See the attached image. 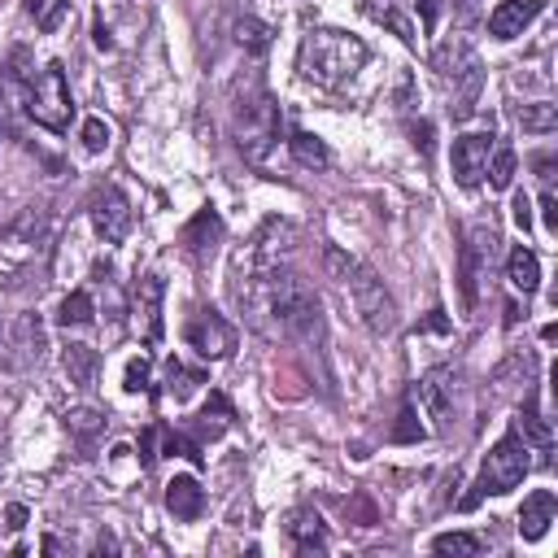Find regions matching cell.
<instances>
[{"label": "cell", "instance_id": "obj_1", "mask_svg": "<svg viewBox=\"0 0 558 558\" xmlns=\"http://www.w3.org/2000/svg\"><path fill=\"white\" fill-rule=\"evenodd\" d=\"M323 270L344 288V296L353 301V310H357V318H362L366 331L388 336V331L397 327V301L388 296L384 279H379L371 266H362V262L349 257L344 248L327 244V248H323Z\"/></svg>", "mask_w": 558, "mask_h": 558}, {"label": "cell", "instance_id": "obj_2", "mask_svg": "<svg viewBox=\"0 0 558 558\" xmlns=\"http://www.w3.org/2000/svg\"><path fill=\"white\" fill-rule=\"evenodd\" d=\"M366 57L371 52L357 35L336 31V26H314V31H305V39L296 48V70L314 87H340L366 65Z\"/></svg>", "mask_w": 558, "mask_h": 558}, {"label": "cell", "instance_id": "obj_3", "mask_svg": "<svg viewBox=\"0 0 558 558\" xmlns=\"http://www.w3.org/2000/svg\"><path fill=\"white\" fill-rule=\"evenodd\" d=\"M231 135H235V144H240V153L248 161H266V153L275 148V140H279V105H275V96L266 92L262 78L240 83V92L231 100Z\"/></svg>", "mask_w": 558, "mask_h": 558}, {"label": "cell", "instance_id": "obj_4", "mask_svg": "<svg viewBox=\"0 0 558 558\" xmlns=\"http://www.w3.org/2000/svg\"><path fill=\"white\" fill-rule=\"evenodd\" d=\"M527 471H532V449H527V440L519 436V427H510V432L484 453V466H480L471 493L462 497V510H475L484 497H501V493L519 488Z\"/></svg>", "mask_w": 558, "mask_h": 558}, {"label": "cell", "instance_id": "obj_5", "mask_svg": "<svg viewBox=\"0 0 558 558\" xmlns=\"http://www.w3.org/2000/svg\"><path fill=\"white\" fill-rule=\"evenodd\" d=\"M48 240V205H22L0 227V275H22Z\"/></svg>", "mask_w": 558, "mask_h": 558}, {"label": "cell", "instance_id": "obj_6", "mask_svg": "<svg viewBox=\"0 0 558 558\" xmlns=\"http://www.w3.org/2000/svg\"><path fill=\"white\" fill-rule=\"evenodd\" d=\"M26 118L35 122V126H44V131H65L70 126V118H74V96H70V78H65V70H61V61H48L35 78H31V87H26Z\"/></svg>", "mask_w": 558, "mask_h": 558}, {"label": "cell", "instance_id": "obj_7", "mask_svg": "<svg viewBox=\"0 0 558 558\" xmlns=\"http://www.w3.org/2000/svg\"><path fill=\"white\" fill-rule=\"evenodd\" d=\"M497 253H501V235H497L493 222H475V227H466V235H462V253H458V279H462V305H466V310L480 305V283L488 279Z\"/></svg>", "mask_w": 558, "mask_h": 558}, {"label": "cell", "instance_id": "obj_8", "mask_svg": "<svg viewBox=\"0 0 558 558\" xmlns=\"http://www.w3.org/2000/svg\"><path fill=\"white\" fill-rule=\"evenodd\" d=\"M44 349H48V331H44V318L31 310V314H17L4 331H0V366L4 371H31L44 362Z\"/></svg>", "mask_w": 558, "mask_h": 558}, {"label": "cell", "instance_id": "obj_9", "mask_svg": "<svg viewBox=\"0 0 558 558\" xmlns=\"http://www.w3.org/2000/svg\"><path fill=\"white\" fill-rule=\"evenodd\" d=\"M87 218H92V227H96V235L105 244H122L131 235V227H135V209H131V201H126V192L118 183H100L92 192Z\"/></svg>", "mask_w": 558, "mask_h": 558}, {"label": "cell", "instance_id": "obj_10", "mask_svg": "<svg viewBox=\"0 0 558 558\" xmlns=\"http://www.w3.org/2000/svg\"><path fill=\"white\" fill-rule=\"evenodd\" d=\"M183 340H187L201 357H209V362H222V357L235 353V327H231L218 310H209V305H201V310L187 318Z\"/></svg>", "mask_w": 558, "mask_h": 558}, {"label": "cell", "instance_id": "obj_11", "mask_svg": "<svg viewBox=\"0 0 558 558\" xmlns=\"http://www.w3.org/2000/svg\"><path fill=\"white\" fill-rule=\"evenodd\" d=\"M161 301H166V279L161 275H140L131 288V327L144 344L161 340Z\"/></svg>", "mask_w": 558, "mask_h": 558}, {"label": "cell", "instance_id": "obj_12", "mask_svg": "<svg viewBox=\"0 0 558 558\" xmlns=\"http://www.w3.org/2000/svg\"><path fill=\"white\" fill-rule=\"evenodd\" d=\"M458 384H462V375H458L453 366H432V371L418 379V401H423V410L436 418L440 432H449V423H453V414H458Z\"/></svg>", "mask_w": 558, "mask_h": 558}, {"label": "cell", "instance_id": "obj_13", "mask_svg": "<svg viewBox=\"0 0 558 558\" xmlns=\"http://www.w3.org/2000/svg\"><path fill=\"white\" fill-rule=\"evenodd\" d=\"M488 153H493V131H471V135H458V140H453V153H449L453 183H458V187H480V183H484Z\"/></svg>", "mask_w": 558, "mask_h": 558}, {"label": "cell", "instance_id": "obj_14", "mask_svg": "<svg viewBox=\"0 0 558 558\" xmlns=\"http://www.w3.org/2000/svg\"><path fill=\"white\" fill-rule=\"evenodd\" d=\"M283 536L296 554H327V527H323L318 510H310V506H296L283 519Z\"/></svg>", "mask_w": 558, "mask_h": 558}, {"label": "cell", "instance_id": "obj_15", "mask_svg": "<svg viewBox=\"0 0 558 558\" xmlns=\"http://www.w3.org/2000/svg\"><path fill=\"white\" fill-rule=\"evenodd\" d=\"M541 9H545L541 0H501V4L488 13V35H493V39H514V35H523V31L536 22Z\"/></svg>", "mask_w": 558, "mask_h": 558}, {"label": "cell", "instance_id": "obj_16", "mask_svg": "<svg viewBox=\"0 0 558 558\" xmlns=\"http://www.w3.org/2000/svg\"><path fill=\"white\" fill-rule=\"evenodd\" d=\"M218 240H222V218H218L214 205L196 209V214L183 222V231H179V244H183L187 253H196V257H209V253L218 248Z\"/></svg>", "mask_w": 558, "mask_h": 558}, {"label": "cell", "instance_id": "obj_17", "mask_svg": "<svg viewBox=\"0 0 558 558\" xmlns=\"http://www.w3.org/2000/svg\"><path fill=\"white\" fill-rule=\"evenodd\" d=\"M166 510L179 519V523H196L205 514V488L196 484V475H174L166 484Z\"/></svg>", "mask_w": 558, "mask_h": 558}, {"label": "cell", "instance_id": "obj_18", "mask_svg": "<svg viewBox=\"0 0 558 558\" xmlns=\"http://www.w3.org/2000/svg\"><path fill=\"white\" fill-rule=\"evenodd\" d=\"M554 514H558V501H554V493H549V488L527 493V497H523V506H519V536H523V541H541V536L549 532Z\"/></svg>", "mask_w": 558, "mask_h": 558}, {"label": "cell", "instance_id": "obj_19", "mask_svg": "<svg viewBox=\"0 0 558 558\" xmlns=\"http://www.w3.org/2000/svg\"><path fill=\"white\" fill-rule=\"evenodd\" d=\"M61 366H65V379L74 388H96V375H100V349L83 344V340H70L61 349Z\"/></svg>", "mask_w": 558, "mask_h": 558}, {"label": "cell", "instance_id": "obj_20", "mask_svg": "<svg viewBox=\"0 0 558 558\" xmlns=\"http://www.w3.org/2000/svg\"><path fill=\"white\" fill-rule=\"evenodd\" d=\"M506 279H510V288L514 292H523V296H532L536 288H541V257L532 253V248H514L510 257H506Z\"/></svg>", "mask_w": 558, "mask_h": 558}, {"label": "cell", "instance_id": "obj_21", "mask_svg": "<svg viewBox=\"0 0 558 558\" xmlns=\"http://www.w3.org/2000/svg\"><path fill=\"white\" fill-rule=\"evenodd\" d=\"M231 418H235V410H231V401L222 397V392H209V401L201 405V414H196V432H201V440L209 436V440H218L227 427H231Z\"/></svg>", "mask_w": 558, "mask_h": 558}, {"label": "cell", "instance_id": "obj_22", "mask_svg": "<svg viewBox=\"0 0 558 558\" xmlns=\"http://www.w3.org/2000/svg\"><path fill=\"white\" fill-rule=\"evenodd\" d=\"M26 13L35 17V26H39L44 35H57V31L74 17L70 0H26Z\"/></svg>", "mask_w": 558, "mask_h": 558}, {"label": "cell", "instance_id": "obj_23", "mask_svg": "<svg viewBox=\"0 0 558 558\" xmlns=\"http://www.w3.org/2000/svg\"><path fill=\"white\" fill-rule=\"evenodd\" d=\"M92 318H96V301H92L87 288H74V292L61 301V310H57V323H61V327H87Z\"/></svg>", "mask_w": 558, "mask_h": 558}, {"label": "cell", "instance_id": "obj_24", "mask_svg": "<svg viewBox=\"0 0 558 558\" xmlns=\"http://www.w3.org/2000/svg\"><path fill=\"white\" fill-rule=\"evenodd\" d=\"M201 384H205V375H201V371L183 366L179 357H170V362H166V397H174V401H187V397H192Z\"/></svg>", "mask_w": 558, "mask_h": 558}, {"label": "cell", "instance_id": "obj_25", "mask_svg": "<svg viewBox=\"0 0 558 558\" xmlns=\"http://www.w3.org/2000/svg\"><path fill=\"white\" fill-rule=\"evenodd\" d=\"M514 166H519L514 148H510V144H493V153H488V166H484V179H488V187H510V183H514Z\"/></svg>", "mask_w": 558, "mask_h": 558}, {"label": "cell", "instance_id": "obj_26", "mask_svg": "<svg viewBox=\"0 0 558 558\" xmlns=\"http://www.w3.org/2000/svg\"><path fill=\"white\" fill-rule=\"evenodd\" d=\"M231 31H235V44H240L248 57H266V48H270V26H266V22H257V17H240Z\"/></svg>", "mask_w": 558, "mask_h": 558}, {"label": "cell", "instance_id": "obj_27", "mask_svg": "<svg viewBox=\"0 0 558 558\" xmlns=\"http://www.w3.org/2000/svg\"><path fill=\"white\" fill-rule=\"evenodd\" d=\"M288 148H292V157H296L301 166H310V170H323V166L331 161V157H327V144H323L318 135H310V131H292Z\"/></svg>", "mask_w": 558, "mask_h": 558}, {"label": "cell", "instance_id": "obj_28", "mask_svg": "<svg viewBox=\"0 0 558 558\" xmlns=\"http://www.w3.org/2000/svg\"><path fill=\"white\" fill-rule=\"evenodd\" d=\"M519 436L523 440H532V445H549L554 440V432H549V423L541 418V410H536V392H527V401H523V410H519Z\"/></svg>", "mask_w": 558, "mask_h": 558}, {"label": "cell", "instance_id": "obj_29", "mask_svg": "<svg viewBox=\"0 0 558 558\" xmlns=\"http://www.w3.org/2000/svg\"><path fill=\"white\" fill-rule=\"evenodd\" d=\"M65 427H70V436H74L78 445H92L96 436H105V414H100V410L78 405V410H70V414H65Z\"/></svg>", "mask_w": 558, "mask_h": 558}, {"label": "cell", "instance_id": "obj_30", "mask_svg": "<svg viewBox=\"0 0 558 558\" xmlns=\"http://www.w3.org/2000/svg\"><path fill=\"white\" fill-rule=\"evenodd\" d=\"M519 122H523V131H532V135H549V131L558 126V109H554L549 100H536V105H523V109H519Z\"/></svg>", "mask_w": 558, "mask_h": 558}, {"label": "cell", "instance_id": "obj_31", "mask_svg": "<svg viewBox=\"0 0 558 558\" xmlns=\"http://www.w3.org/2000/svg\"><path fill=\"white\" fill-rule=\"evenodd\" d=\"M432 554L475 558L480 554V536H471V532H440V536H432Z\"/></svg>", "mask_w": 558, "mask_h": 558}, {"label": "cell", "instance_id": "obj_32", "mask_svg": "<svg viewBox=\"0 0 558 558\" xmlns=\"http://www.w3.org/2000/svg\"><path fill=\"white\" fill-rule=\"evenodd\" d=\"M122 388H126V392H148V388H153V362H148L144 353L126 362V375H122Z\"/></svg>", "mask_w": 558, "mask_h": 558}, {"label": "cell", "instance_id": "obj_33", "mask_svg": "<svg viewBox=\"0 0 558 558\" xmlns=\"http://www.w3.org/2000/svg\"><path fill=\"white\" fill-rule=\"evenodd\" d=\"M78 140H83L87 153H105V148H109V122H105V118H87Z\"/></svg>", "mask_w": 558, "mask_h": 558}, {"label": "cell", "instance_id": "obj_34", "mask_svg": "<svg viewBox=\"0 0 558 558\" xmlns=\"http://www.w3.org/2000/svg\"><path fill=\"white\" fill-rule=\"evenodd\" d=\"M392 440H401V445H410V440H423V427H418V418H414V405H410V401H405V405H401V414H397Z\"/></svg>", "mask_w": 558, "mask_h": 558}, {"label": "cell", "instance_id": "obj_35", "mask_svg": "<svg viewBox=\"0 0 558 558\" xmlns=\"http://www.w3.org/2000/svg\"><path fill=\"white\" fill-rule=\"evenodd\" d=\"M375 17H379V22H388V26H392V31H397V35L405 39V44H418V35H414V26H410V22L401 17V13H392V9H379Z\"/></svg>", "mask_w": 558, "mask_h": 558}, {"label": "cell", "instance_id": "obj_36", "mask_svg": "<svg viewBox=\"0 0 558 558\" xmlns=\"http://www.w3.org/2000/svg\"><path fill=\"white\" fill-rule=\"evenodd\" d=\"M541 214H545V227L558 231V196H554V187L541 192Z\"/></svg>", "mask_w": 558, "mask_h": 558}, {"label": "cell", "instance_id": "obj_37", "mask_svg": "<svg viewBox=\"0 0 558 558\" xmlns=\"http://www.w3.org/2000/svg\"><path fill=\"white\" fill-rule=\"evenodd\" d=\"M510 209H514V222H519V231H527V227H532V201H527L523 192H514V205H510Z\"/></svg>", "mask_w": 558, "mask_h": 558}, {"label": "cell", "instance_id": "obj_38", "mask_svg": "<svg viewBox=\"0 0 558 558\" xmlns=\"http://www.w3.org/2000/svg\"><path fill=\"white\" fill-rule=\"evenodd\" d=\"M410 135H414V148L432 153V122H414V126H410Z\"/></svg>", "mask_w": 558, "mask_h": 558}, {"label": "cell", "instance_id": "obj_39", "mask_svg": "<svg viewBox=\"0 0 558 558\" xmlns=\"http://www.w3.org/2000/svg\"><path fill=\"white\" fill-rule=\"evenodd\" d=\"M22 523H26V506H9V527L17 532Z\"/></svg>", "mask_w": 558, "mask_h": 558}, {"label": "cell", "instance_id": "obj_40", "mask_svg": "<svg viewBox=\"0 0 558 558\" xmlns=\"http://www.w3.org/2000/svg\"><path fill=\"white\" fill-rule=\"evenodd\" d=\"M0 331H4V318H0Z\"/></svg>", "mask_w": 558, "mask_h": 558}]
</instances>
